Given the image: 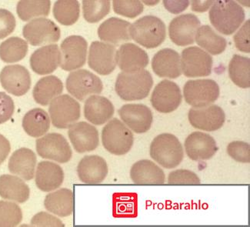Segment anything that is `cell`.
<instances>
[{
    "label": "cell",
    "instance_id": "6da1fadb",
    "mask_svg": "<svg viewBox=\"0 0 250 227\" xmlns=\"http://www.w3.org/2000/svg\"><path fill=\"white\" fill-rule=\"evenodd\" d=\"M153 85V79L148 70L135 73L122 72L115 84L116 93L125 101H136L146 98Z\"/></svg>",
    "mask_w": 250,
    "mask_h": 227
},
{
    "label": "cell",
    "instance_id": "7a4b0ae2",
    "mask_svg": "<svg viewBox=\"0 0 250 227\" xmlns=\"http://www.w3.org/2000/svg\"><path fill=\"white\" fill-rule=\"evenodd\" d=\"M208 15L212 26L227 36L233 34L245 20L244 9L232 0L215 1Z\"/></svg>",
    "mask_w": 250,
    "mask_h": 227
},
{
    "label": "cell",
    "instance_id": "3957f363",
    "mask_svg": "<svg viewBox=\"0 0 250 227\" xmlns=\"http://www.w3.org/2000/svg\"><path fill=\"white\" fill-rule=\"evenodd\" d=\"M131 38L147 49L160 46L167 37L164 22L154 16H146L136 20L129 28Z\"/></svg>",
    "mask_w": 250,
    "mask_h": 227
},
{
    "label": "cell",
    "instance_id": "277c9868",
    "mask_svg": "<svg viewBox=\"0 0 250 227\" xmlns=\"http://www.w3.org/2000/svg\"><path fill=\"white\" fill-rule=\"evenodd\" d=\"M150 156L163 167L173 169L183 161L184 151L176 136L170 133H163L152 140Z\"/></svg>",
    "mask_w": 250,
    "mask_h": 227
},
{
    "label": "cell",
    "instance_id": "5b68a950",
    "mask_svg": "<svg viewBox=\"0 0 250 227\" xmlns=\"http://www.w3.org/2000/svg\"><path fill=\"white\" fill-rule=\"evenodd\" d=\"M104 148L112 154H126L132 147L134 137L132 132L117 118L110 120L102 131Z\"/></svg>",
    "mask_w": 250,
    "mask_h": 227
},
{
    "label": "cell",
    "instance_id": "8992f818",
    "mask_svg": "<svg viewBox=\"0 0 250 227\" xmlns=\"http://www.w3.org/2000/svg\"><path fill=\"white\" fill-rule=\"evenodd\" d=\"M219 86L212 80H188L183 87L186 102L195 108L208 106L219 97Z\"/></svg>",
    "mask_w": 250,
    "mask_h": 227
},
{
    "label": "cell",
    "instance_id": "52a82bcc",
    "mask_svg": "<svg viewBox=\"0 0 250 227\" xmlns=\"http://www.w3.org/2000/svg\"><path fill=\"white\" fill-rule=\"evenodd\" d=\"M49 113L55 127L67 129L79 120L81 116L80 105L69 95H62L50 103Z\"/></svg>",
    "mask_w": 250,
    "mask_h": 227
},
{
    "label": "cell",
    "instance_id": "ba28073f",
    "mask_svg": "<svg viewBox=\"0 0 250 227\" xmlns=\"http://www.w3.org/2000/svg\"><path fill=\"white\" fill-rule=\"evenodd\" d=\"M66 89L73 97L83 101L89 95L100 94L104 84L97 76L86 69L72 72L66 80Z\"/></svg>",
    "mask_w": 250,
    "mask_h": 227
},
{
    "label": "cell",
    "instance_id": "9c48e42d",
    "mask_svg": "<svg viewBox=\"0 0 250 227\" xmlns=\"http://www.w3.org/2000/svg\"><path fill=\"white\" fill-rule=\"evenodd\" d=\"M180 60L182 72L186 77H208L212 73V57L197 46H191L183 50Z\"/></svg>",
    "mask_w": 250,
    "mask_h": 227
},
{
    "label": "cell",
    "instance_id": "30bf717a",
    "mask_svg": "<svg viewBox=\"0 0 250 227\" xmlns=\"http://www.w3.org/2000/svg\"><path fill=\"white\" fill-rule=\"evenodd\" d=\"M37 151L42 158L60 164L69 162L73 152L66 139L60 133H51L37 140Z\"/></svg>",
    "mask_w": 250,
    "mask_h": 227
},
{
    "label": "cell",
    "instance_id": "8fae6325",
    "mask_svg": "<svg viewBox=\"0 0 250 227\" xmlns=\"http://www.w3.org/2000/svg\"><path fill=\"white\" fill-rule=\"evenodd\" d=\"M88 43L83 37L71 36L65 38L60 45V66L65 71H73L85 65Z\"/></svg>",
    "mask_w": 250,
    "mask_h": 227
},
{
    "label": "cell",
    "instance_id": "7c38bea8",
    "mask_svg": "<svg viewBox=\"0 0 250 227\" xmlns=\"http://www.w3.org/2000/svg\"><path fill=\"white\" fill-rule=\"evenodd\" d=\"M60 34V29L57 24L45 18L35 19L22 29L24 38L34 46L58 42Z\"/></svg>",
    "mask_w": 250,
    "mask_h": 227
},
{
    "label": "cell",
    "instance_id": "4fadbf2b",
    "mask_svg": "<svg viewBox=\"0 0 250 227\" xmlns=\"http://www.w3.org/2000/svg\"><path fill=\"white\" fill-rule=\"evenodd\" d=\"M181 90L177 84L163 80L157 84L151 96L152 107L162 113H172L181 104Z\"/></svg>",
    "mask_w": 250,
    "mask_h": 227
},
{
    "label": "cell",
    "instance_id": "5bb4252c",
    "mask_svg": "<svg viewBox=\"0 0 250 227\" xmlns=\"http://www.w3.org/2000/svg\"><path fill=\"white\" fill-rule=\"evenodd\" d=\"M116 49L114 45L95 41L89 48L88 64L89 67L103 76L110 74L116 67Z\"/></svg>",
    "mask_w": 250,
    "mask_h": 227
},
{
    "label": "cell",
    "instance_id": "9a60e30c",
    "mask_svg": "<svg viewBox=\"0 0 250 227\" xmlns=\"http://www.w3.org/2000/svg\"><path fill=\"white\" fill-rule=\"evenodd\" d=\"M0 82L5 90L16 97H22L30 89L31 77L21 65H6L0 73Z\"/></svg>",
    "mask_w": 250,
    "mask_h": 227
},
{
    "label": "cell",
    "instance_id": "2e32d148",
    "mask_svg": "<svg viewBox=\"0 0 250 227\" xmlns=\"http://www.w3.org/2000/svg\"><path fill=\"white\" fill-rule=\"evenodd\" d=\"M188 118L194 128L213 132L223 126L226 115L219 105H209L205 107L192 108L188 111Z\"/></svg>",
    "mask_w": 250,
    "mask_h": 227
},
{
    "label": "cell",
    "instance_id": "e0dca14e",
    "mask_svg": "<svg viewBox=\"0 0 250 227\" xmlns=\"http://www.w3.org/2000/svg\"><path fill=\"white\" fill-rule=\"evenodd\" d=\"M200 26V20L195 15H181L171 21L169 37L179 46L191 45L195 42V36Z\"/></svg>",
    "mask_w": 250,
    "mask_h": 227
},
{
    "label": "cell",
    "instance_id": "ac0fdd59",
    "mask_svg": "<svg viewBox=\"0 0 250 227\" xmlns=\"http://www.w3.org/2000/svg\"><path fill=\"white\" fill-rule=\"evenodd\" d=\"M119 115L127 126L139 134L149 130L153 121L152 111L143 104H125L119 109Z\"/></svg>",
    "mask_w": 250,
    "mask_h": 227
},
{
    "label": "cell",
    "instance_id": "d6986e66",
    "mask_svg": "<svg viewBox=\"0 0 250 227\" xmlns=\"http://www.w3.org/2000/svg\"><path fill=\"white\" fill-rule=\"evenodd\" d=\"M116 64L124 73H135L146 67L149 56L146 52L133 43H125L116 51Z\"/></svg>",
    "mask_w": 250,
    "mask_h": 227
},
{
    "label": "cell",
    "instance_id": "ffe728a7",
    "mask_svg": "<svg viewBox=\"0 0 250 227\" xmlns=\"http://www.w3.org/2000/svg\"><path fill=\"white\" fill-rule=\"evenodd\" d=\"M69 140L77 153H83L95 150L100 144L99 132L88 123H76L69 129Z\"/></svg>",
    "mask_w": 250,
    "mask_h": 227
},
{
    "label": "cell",
    "instance_id": "44dd1931",
    "mask_svg": "<svg viewBox=\"0 0 250 227\" xmlns=\"http://www.w3.org/2000/svg\"><path fill=\"white\" fill-rule=\"evenodd\" d=\"M187 156L192 160H207L212 158L218 150L216 140L210 135L194 132L185 141Z\"/></svg>",
    "mask_w": 250,
    "mask_h": 227
},
{
    "label": "cell",
    "instance_id": "7402d4cb",
    "mask_svg": "<svg viewBox=\"0 0 250 227\" xmlns=\"http://www.w3.org/2000/svg\"><path fill=\"white\" fill-rule=\"evenodd\" d=\"M61 53L58 45L51 44L37 49L30 57V66L39 75L53 73L60 65Z\"/></svg>",
    "mask_w": 250,
    "mask_h": 227
},
{
    "label": "cell",
    "instance_id": "603a6c76",
    "mask_svg": "<svg viewBox=\"0 0 250 227\" xmlns=\"http://www.w3.org/2000/svg\"><path fill=\"white\" fill-rule=\"evenodd\" d=\"M152 68L158 77L178 78L182 74L180 54L174 49H161L152 58Z\"/></svg>",
    "mask_w": 250,
    "mask_h": 227
},
{
    "label": "cell",
    "instance_id": "cb8c5ba5",
    "mask_svg": "<svg viewBox=\"0 0 250 227\" xmlns=\"http://www.w3.org/2000/svg\"><path fill=\"white\" fill-rule=\"evenodd\" d=\"M77 173L84 184H101L108 175V165L101 156H85L79 163Z\"/></svg>",
    "mask_w": 250,
    "mask_h": 227
},
{
    "label": "cell",
    "instance_id": "d4e9b609",
    "mask_svg": "<svg viewBox=\"0 0 250 227\" xmlns=\"http://www.w3.org/2000/svg\"><path fill=\"white\" fill-rule=\"evenodd\" d=\"M114 112V106L110 100L101 96H91L84 105L85 118L96 125H103L109 121Z\"/></svg>",
    "mask_w": 250,
    "mask_h": 227
},
{
    "label": "cell",
    "instance_id": "484cf974",
    "mask_svg": "<svg viewBox=\"0 0 250 227\" xmlns=\"http://www.w3.org/2000/svg\"><path fill=\"white\" fill-rule=\"evenodd\" d=\"M64 180V172L58 164L42 161L37 165L36 184L43 192H50L60 188Z\"/></svg>",
    "mask_w": 250,
    "mask_h": 227
},
{
    "label": "cell",
    "instance_id": "4316f807",
    "mask_svg": "<svg viewBox=\"0 0 250 227\" xmlns=\"http://www.w3.org/2000/svg\"><path fill=\"white\" fill-rule=\"evenodd\" d=\"M37 165V156L34 152L28 148H20L15 151L9 160V170L13 174L23 180H33L35 168Z\"/></svg>",
    "mask_w": 250,
    "mask_h": 227
},
{
    "label": "cell",
    "instance_id": "83f0119b",
    "mask_svg": "<svg viewBox=\"0 0 250 227\" xmlns=\"http://www.w3.org/2000/svg\"><path fill=\"white\" fill-rule=\"evenodd\" d=\"M130 177L136 184H163L165 173L161 168L150 160H143L132 165Z\"/></svg>",
    "mask_w": 250,
    "mask_h": 227
},
{
    "label": "cell",
    "instance_id": "f1b7e54d",
    "mask_svg": "<svg viewBox=\"0 0 250 227\" xmlns=\"http://www.w3.org/2000/svg\"><path fill=\"white\" fill-rule=\"evenodd\" d=\"M131 24L125 20L111 17L100 25L98 36L104 42L120 44L131 40L129 28Z\"/></svg>",
    "mask_w": 250,
    "mask_h": 227
},
{
    "label": "cell",
    "instance_id": "f546056e",
    "mask_svg": "<svg viewBox=\"0 0 250 227\" xmlns=\"http://www.w3.org/2000/svg\"><path fill=\"white\" fill-rule=\"evenodd\" d=\"M30 195L29 186L22 179L11 175L0 176V196L18 204L27 201Z\"/></svg>",
    "mask_w": 250,
    "mask_h": 227
},
{
    "label": "cell",
    "instance_id": "4dcf8cb0",
    "mask_svg": "<svg viewBox=\"0 0 250 227\" xmlns=\"http://www.w3.org/2000/svg\"><path fill=\"white\" fill-rule=\"evenodd\" d=\"M45 209L60 217H66L73 214L74 208V195L69 189H59L49 193L44 200Z\"/></svg>",
    "mask_w": 250,
    "mask_h": 227
},
{
    "label": "cell",
    "instance_id": "1f68e13d",
    "mask_svg": "<svg viewBox=\"0 0 250 227\" xmlns=\"http://www.w3.org/2000/svg\"><path fill=\"white\" fill-rule=\"evenodd\" d=\"M63 91L62 81L55 76L40 79L33 88L35 101L41 105H47Z\"/></svg>",
    "mask_w": 250,
    "mask_h": 227
},
{
    "label": "cell",
    "instance_id": "d6a6232c",
    "mask_svg": "<svg viewBox=\"0 0 250 227\" xmlns=\"http://www.w3.org/2000/svg\"><path fill=\"white\" fill-rule=\"evenodd\" d=\"M22 127L25 133L32 137H40L49 131L50 119L49 115L40 108L29 110L22 119Z\"/></svg>",
    "mask_w": 250,
    "mask_h": 227
},
{
    "label": "cell",
    "instance_id": "836d02e7",
    "mask_svg": "<svg viewBox=\"0 0 250 227\" xmlns=\"http://www.w3.org/2000/svg\"><path fill=\"white\" fill-rule=\"evenodd\" d=\"M196 41L198 45L212 55L221 54L225 51L227 45V40L207 25L198 29Z\"/></svg>",
    "mask_w": 250,
    "mask_h": 227
},
{
    "label": "cell",
    "instance_id": "e575fe53",
    "mask_svg": "<svg viewBox=\"0 0 250 227\" xmlns=\"http://www.w3.org/2000/svg\"><path fill=\"white\" fill-rule=\"evenodd\" d=\"M229 75L232 82L239 87L243 89L250 88V58L234 55L229 65Z\"/></svg>",
    "mask_w": 250,
    "mask_h": 227
},
{
    "label": "cell",
    "instance_id": "d590c367",
    "mask_svg": "<svg viewBox=\"0 0 250 227\" xmlns=\"http://www.w3.org/2000/svg\"><path fill=\"white\" fill-rule=\"evenodd\" d=\"M27 53V42L20 37H10L0 45V58L7 63L19 62Z\"/></svg>",
    "mask_w": 250,
    "mask_h": 227
},
{
    "label": "cell",
    "instance_id": "8d00e7d4",
    "mask_svg": "<svg viewBox=\"0 0 250 227\" xmlns=\"http://www.w3.org/2000/svg\"><path fill=\"white\" fill-rule=\"evenodd\" d=\"M80 3L76 0H60L53 6L55 19L64 26L76 23L80 17Z\"/></svg>",
    "mask_w": 250,
    "mask_h": 227
},
{
    "label": "cell",
    "instance_id": "74e56055",
    "mask_svg": "<svg viewBox=\"0 0 250 227\" xmlns=\"http://www.w3.org/2000/svg\"><path fill=\"white\" fill-rule=\"evenodd\" d=\"M49 0H22L17 4V12L22 21H29L39 17H46L50 12Z\"/></svg>",
    "mask_w": 250,
    "mask_h": 227
},
{
    "label": "cell",
    "instance_id": "f35d334b",
    "mask_svg": "<svg viewBox=\"0 0 250 227\" xmlns=\"http://www.w3.org/2000/svg\"><path fill=\"white\" fill-rule=\"evenodd\" d=\"M83 17L88 22H100L110 12V2L108 0H83Z\"/></svg>",
    "mask_w": 250,
    "mask_h": 227
},
{
    "label": "cell",
    "instance_id": "ab89813d",
    "mask_svg": "<svg viewBox=\"0 0 250 227\" xmlns=\"http://www.w3.org/2000/svg\"><path fill=\"white\" fill-rule=\"evenodd\" d=\"M22 220V210L17 204L0 201V227H17Z\"/></svg>",
    "mask_w": 250,
    "mask_h": 227
},
{
    "label": "cell",
    "instance_id": "60d3db41",
    "mask_svg": "<svg viewBox=\"0 0 250 227\" xmlns=\"http://www.w3.org/2000/svg\"><path fill=\"white\" fill-rule=\"evenodd\" d=\"M113 10L117 14L128 18H135L144 12V5L140 1H113Z\"/></svg>",
    "mask_w": 250,
    "mask_h": 227
},
{
    "label": "cell",
    "instance_id": "b9f144b4",
    "mask_svg": "<svg viewBox=\"0 0 250 227\" xmlns=\"http://www.w3.org/2000/svg\"><path fill=\"white\" fill-rule=\"evenodd\" d=\"M227 153L233 160L243 164L250 162V146L247 143L234 141L227 146Z\"/></svg>",
    "mask_w": 250,
    "mask_h": 227
},
{
    "label": "cell",
    "instance_id": "7bdbcfd3",
    "mask_svg": "<svg viewBox=\"0 0 250 227\" xmlns=\"http://www.w3.org/2000/svg\"><path fill=\"white\" fill-rule=\"evenodd\" d=\"M168 183L173 185L200 184V180L196 173L187 169H177L169 173Z\"/></svg>",
    "mask_w": 250,
    "mask_h": 227
},
{
    "label": "cell",
    "instance_id": "ee69618b",
    "mask_svg": "<svg viewBox=\"0 0 250 227\" xmlns=\"http://www.w3.org/2000/svg\"><path fill=\"white\" fill-rule=\"evenodd\" d=\"M250 21L247 20L244 25L234 36L236 48L243 53H250Z\"/></svg>",
    "mask_w": 250,
    "mask_h": 227
},
{
    "label": "cell",
    "instance_id": "f6af8a7d",
    "mask_svg": "<svg viewBox=\"0 0 250 227\" xmlns=\"http://www.w3.org/2000/svg\"><path fill=\"white\" fill-rule=\"evenodd\" d=\"M16 19L7 9H0V40L11 34L16 28Z\"/></svg>",
    "mask_w": 250,
    "mask_h": 227
},
{
    "label": "cell",
    "instance_id": "bcb514c9",
    "mask_svg": "<svg viewBox=\"0 0 250 227\" xmlns=\"http://www.w3.org/2000/svg\"><path fill=\"white\" fill-rule=\"evenodd\" d=\"M13 99L3 92H0V124L7 122L14 113Z\"/></svg>",
    "mask_w": 250,
    "mask_h": 227
},
{
    "label": "cell",
    "instance_id": "7dc6e473",
    "mask_svg": "<svg viewBox=\"0 0 250 227\" xmlns=\"http://www.w3.org/2000/svg\"><path fill=\"white\" fill-rule=\"evenodd\" d=\"M33 227H64L63 223L56 216L45 212H41L33 216L31 220Z\"/></svg>",
    "mask_w": 250,
    "mask_h": 227
},
{
    "label": "cell",
    "instance_id": "c3c4849f",
    "mask_svg": "<svg viewBox=\"0 0 250 227\" xmlns=\"http://www.w3.org/2000/svg\"><path fill=\"white\" fill-rule=\"evenodd\" d=\"M163 4L166 9L170 13L173 14H179L182 12L186 10L188 5L189 1H169V0H164Z\"/></svg>",
    "mask_w": 250,
    "mask_h": 227
},
{
    "label": "cell",
    "instance_id": "681fc988",
    "mask_svg": "<svg viewBox=\"0 0 250 227\" xmlns=\"http://www.w3.org/2000/svg\"><path fill=\"white\" fill-rule=\"evenodd\" d=\"M11 150V145L9 140L0 134V165L6 160Z\"/></svg>",
    "mask_w": 250,
    "mask_h": 227
},
{
    "label": "cell",
    "instance_id": "f907efd6",
    "mask_svg": "<svg viewBox=\"0 0 250 227\" xmlns=\"http://www.w3.org/2000/svg\"><path fill=\"white\" fill-rule=\"evenodd\" d=\"M215 1H192V10L195 12H205Z\"/></svg>",
    "mask_w": 250,
    "mask_h": 227
}]
</instances>
